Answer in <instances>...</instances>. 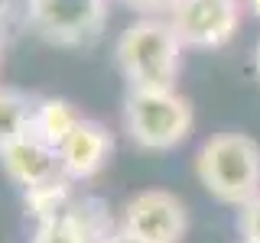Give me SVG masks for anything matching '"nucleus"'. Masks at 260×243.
Masks as SVG:
<instances>
[{"mask_svg": "<svg viewBox=\"0 0 260 243\" xmlns=\"http://www.w3.org/2000/svg\"><path fill=\"white\" fill-rule=\"evenodd\" d=\"M238 233L244 243H260V194L238 208Z\"/></svg>", "mask_w": 260, "mask_h": 243, "instance_id": "12", "label": "nucleus"}, {"mask_svg": "<svg viewBox=\"0 0 260 243\" xmlns=\"http://www.w3.org/2000/svg\"><path fill=\"white\" fill-rule=\"evenodd\" d=\"M195 178L215 201L244 208L260 194V143L247 133H215L195 152Z\"/></svg>", "mask_w": 260, "mask_h": 243, "instance_id": "2", "label": "nucleus"}, {"mask_svg": "<svg viewBox=\"0 0 260 243\" xmlns=\"http://www.w3.org/2000/svg\"><path fill=\"white\" fill-rule=\"evenodd\" d=\"M32 113H36V101H29L16 88L0 85V152L32 133Z\"/></svg>", "mask_w": 260, "mask_h": 243, "instance_id": "11", "label": "nucleus"}, {"mask_svg": "<svg viewBox=\"0 0 260 243\" xmlns=\"http://www.w3.org/2000/svg\"><path fill=\"white\" fill-rule=\"evenodd\" d=\"M120 4L137 10V13H143V16H169L176 0H120Z\"/></svg>", "mask_w": 260, "mask_h": 243, "instance_id": "13", "label": "nucleus"}, {"mask_svg": "<svg viewBox=\"0 0 260 243\" xmlns=\"http://www.w3.org/2000/svg\"><path fill=\"white\" fill-rule=\"evenodd\" d=\"M120 230L140 243H179L189 230V211L179 194L166 188H146L127 201Z\"/></svg>", "mask_w": 260, "mask_h": 243, "instance_id": "6", "label": "nucleus"}, {"mask_svg": "<svg viewBox=\"0 0 260 243\" xmlns=\"http://www.w3.org/2000/svg\"><path fill=\"white\" fill-rule=\"evenodd\" d=\"M81 120L85 117H81L69 101H62V97H43V101H36L32 133H36L43 143H49L52 149H62L65 140L78 130Z\"/></svg>", "mask_w": 260, "mask_h": 243, "instance_id": "10", "label": "nucleus"}, {"mask_svg": "<svg viewBox=\"0 0 260 243\" xmlns=\"http://www.w3.org/2000/svg\"><path fill=\"white\" fill-rule=\"evenodd\" d=\"M104 243H140V240H137V237H130L127 230H114V233H111V237L104 240Z\"/></svg>", "mask_w": 260, "mask_h": 243, "instance_id": "14", "label": "nucleus"}, {"mask_svg": "<svg viewBox=\"0 0 260 243\" xmlns=\"http://www.w3.org/2000/svg\"><path fill=\"white\" fill-rule=\"evenodd\" d=\"M254 68H257V78H260V43H257V49H254Z\"/></svg>", "mask_w": 260, "mask_h": 243, "instance_id": "15", "label": "nucleus"}, {"mask_svg": "<svg viewBox=\"0 0 260 243\" xmlns=\"http://www.w3.org/2000/svg\"><path fill=\"white\" fill-rule=\"evenodd\" d=\"M166 20L185 49H221L238 36L241 0H176Z\"/></svg>", "mask_w": 260, "mask_h": 243, "instance_id": "5", "label": "nucleus"}, {"mask_svg": "<svg viewBox=\"0 0 260 243\" xmlns=\"http://www.w3.org/2000/svg\"><path fill=\"white\" fill-rule=\"evenodd\" d=\"M241 243H244V240H241Z\"/></svg>", "mask_w": 260, "mask_h": 243, "instance_id": "18", "label": "nucleus"}, {"mask_svg": "<svg viewBox=\"0 0 260 243\" xmlns=\"http://www.w3.org/2000/svg\"><path fill=\"white\" fill-rule=\"evenodd\" d=\"M26 20L52 46H85L108 20V0H26Z\"/></svg>", "mask_w": 260, "mask_h": 243, "instance_id": "4", "label": "nucleus"}, {"mask_svg": "<svg viewBox=\"0 0 260 243\" xmlns=\"http://www.w3.org/2000/svg\"><path fill=\"white\" fill-rule=\"evenodd\" d=\"M111 133L104 130L98 120H81L78 130L65 140V146L59 149L62 159V172L69 182H85V178H94L108 166L111 159Z\"/></svg>", "mask_w": 260, "mask_h": 243, "instance_id": "9", "label": "nucleus"}, {"mask_svg": "<svg viewBox=\"0 0 260 243\" xmlns=\"http://www.w3.org/2000/svg\"><path fill=\"white\" fill-rule=\"evenodd\" d=\"M111 233L108 214L94 201H81L49 221H39L29 243H104Z\"/></svg>", "mask_w": 260, "mask_h": 243, "instance_id": "8", "label": "nucleus"}, {"mask_svg": "<svg viewBox=\"0 0 260 243\" xmlns=\"http://www.w3.org/2000/svg\"><path fill=\"white\" fill-rule=\"evenodd\" d=\"M195 113L189 97H182L176 88H127L124 97V130L140 149H173L192 133Z\"/></svg>", "mask_w": 260, "mask_h": 243, "instance_id": "3", "label": "nucleus"}, {"mask_svg": "<svg viewBox=\"0 0 260 243\" xmlns=\"http://www.w3.org/2000/svg\"><path fill=\"white\" fill-rule=\"evenodd\" d=\"M247 7H250V13L260 16V0H247Z\"/></svg>", "mask_w": 260, "mask_h": 243, "instance_id": "16", "label": "nucleus"}, {"mask_svg": "<svg viewBox=\"0 0 260 243\" xmlns=\"http://www.w3.org/2000/svg\"><path fill=\"white\" fill-rule=\"evenodd\" d=\"M0 166L10 175V182H16L23 191H36V188H46V185H55L65 178L59 149L43 143L36 133H29L20 143L7 146L0 152Z\"/></svg>", "mask_w": 260, "mask_h": 243, "instance_id": "7", "label": "nucleus"}, {"mask_svg": "<svg viewBox=\"0 0 260 243\" xmlns=\"http://www.w3.org/2000/svg\"><path fill=\"white\" fill-rule=\"evenodd\" d=\"M182 52L185 46L179 43L166 16H143L117 36L114 62H117L127 88L162 91V88H176Z\"/></svg>", "mask_w": 260, "mask_h": 243, "instance_id": "1", "label": "nucleus"}, {"mask_svg": "<svg viewBox=\"0 0 260 243\" xmlns=\"http://www.w3.org/2000/svg\"><path fill=\"white\" fill-rule=\"evenodd\" d=\"M0 59H4V39H0Z\"/></svg>", "mask_w": 260, "mask_h": 243, "instance_id": "17", "label": "nucleus"}]
</instances>
